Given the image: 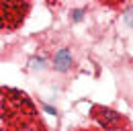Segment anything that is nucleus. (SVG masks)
Instances as JSON below:
<instances>
[{"instance_id":"1","label":"nucleus","mask_w":133,"mask_h":131,"mask_svg":"<svg viewBox=\"0 0 133 131\" xmlns=\"http://www.w3.org/2000/svg\"><path fill=\"white\" fill-rule=\"evenodd\" d=\"M53 64H55V70H59V72H66L68 68L72 66V53H70V49H59V51L55 53V60H53Z\"/></svg>"},{"instance_id":"3","label":"nucleus","mask_w":133,"mask_h":131,"mask_svg":"<svg viewBox=\"0 0 133 131\" xmlns=\"http://www.w3.org/2000/svg\"><path fill=\"white\" fill-rule=\"evenodd\" d=\"M127 25H133V8L127 12Z\"/></svg>"},{"instance_id":"2","label":"nucleus","mask_w":133,"mask_h":131,"mask_svg":"<svg viewBox=\"0 0 133 131\" xmlns=\"http://www.w3.org/2000/svg\"><path fill=\"white\" fill-rule=\"evenodd\" d=\"M31 68H33V70H43V68H45V60H43V57L31 60Z\"/></svg>"},{"instance_id":"4","label":"nucleus","mask_w":133,"mask_h":131,"mask_svg":"<svg viewBox=\"0 0 133 131\" xmlns=\"http://www.w3.org/2000/svg\"><path fill=\"white\" fill-rule=\"evenodd\" d=\"M72 16H74V21H80V16H82V10H74V12H72Z\"/></svg>"}]
</instances>
